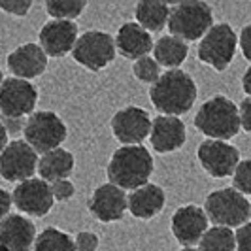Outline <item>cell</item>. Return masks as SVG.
I'll list each match as a JSON object with an SVG mask.
<instances>
[{
    "label": "cell",
    "instance_id": "d4e9b609",
    "mask_svg": "<svg viewBox=\"0 0 251 251\" xmlns=\"http://www.w3.org/2000/svg\"><path fill=\"white\" fill-rule=\"evenodd\" d=\"M236 236L232 228L210 226L199 242V251H234Z\"/></svg>",
    "mask_w": 251,
    "mask_h": 251
},
{
    "label": "cell",
    "instance_id": "5bb4252c",
    "mask_svg": "<svg viewBox=\"0 0 251 251\" xmlns=\"http://www.w3.org/2000/svg\"><path fill=\"white\" fill-rule=\"evenodd\" d=\"M87 206L97 221L115 223L128 212V195L113 183H104L93 191Z\"/></svg>",
    "mask_w": 251,
    "mask_h": 251
},
{
    "label": "cell",
    "instance_id": "4316f807",
    "mask_svg": "<svg viewBox=\"0 0 251 251\" xmlns=\"http://www.w3.org/2000/svg\"><path fill=\"white\" fill-rule=\"evenodd\" d=\"M87 8L85 0H48L46 10L57 21H74Z\"/></svg>",
    "mask_w": 251,
    "mask_h": 251
},
{
    "label": "cell",
    "instance_id": "cb8c5ba5",
    "mask_svg": "<svg viewBox=\"0 0 251 251\" xmlns=\"http://www.w3.org/2000/svg\"><path fill=\"white\" fill-rule=\"evenodd\" d=\"M136 15V23L142 28H146L148 32L155 30H163L168 25V15H170V4L166 2H150V0H142L134 8Z\"/></svg>",
    "mask_w": 251,
    "mask_h": 251
},
{
    "label": "cell",
    "instance_id": "603a6c76",
    "mask_svg": "<svg viewBox=\"0 0 251 251\" xmlns=\"http://www.w3.org/2000/svg\"><path fill=\"white\" fill-rule=\"evenodd\" d=\"M189 55V46L174 36H161L153 44V59L168 70L179 68Z\"/></svg>",
    "mask_w": 251,
    "mask_h": 251
},
{
    "label": "cell",
    "instance_id": "e0dca14e",
    "mask_svg": "<svg viewBox=\"0 0 251 251\" xmlns=\"http://www.w3.org/2000/svg\"><path fill=\"white\" fill-rule=\"evenodd\" d=\"M8 64V70L12 72L13 77H19V79H34L38 75H42L48 68V55L44 53V50L38 46V44H23L19 48L8 55L6 59Z\"/></svg>",
    "mask_w": 251,
    "mask_h": 251
},
{
    "label": "cell",
    "instance_id": "8992f818",
    "mask_svg": "<svg viewBox=\"0 0 251 251\" xmlns=\"http://www.w3.org/2000/svg\"><path fill=\"white\" fill-rule=\"evenodd\" d=\"M66 125L55 112L40 110L28 115L23 126L25 142L36 151V153H48V151L59 150L61 144L66 140Z\"/></svg>",
    "mask_w": 251,
    "mask_h": 251
},
{
    "label": "cell",
    "instance_id": "836d02e7",
    "mask_svg": "<svg viewBox=\"0 0 251 251\" xmlns=\"http://www.w3.org/2000/svg\"><path fill=\"white\" fill-rule=\"evenodd\" d=\"M238 117H240V128L246 132H251V97H246L238 106Z\"/></svg>",
    "mask_w": 251,
    "mask_h": 251
},
{
    "label": "cell",
    "instance_id": "7402d4cb",
    "mask_svg": "<svg viewBox=\"0 0 251 251\" xmlns=\"http://www.w3.org/2000/svg\"><path fill=\"white\" fill-rule=\"evenodd\" d=\"M75 159L74 155L68 150H53L44 153L40 159H38V168L36 172L40 174V179L53 183V181H59V179H68V176L74 172Z\"/></svg>",
    "mask_w": 251,
    "mask_h": 251
},
{
    "label": "cell",
    "instance_id": "2e32d148",
    "mask_svg": "<svg viewBox=\"0 0 251 251\" xmlns=\"http://www.w3.org/2000/svg\"><path fill=\"white\" fill-rule=\"evenodd\" d=\"M40 48L48 57H64L74 50L77 40V25L74 21L51 19L40 30Z\"/></svg>",
    "mask_w": 251,
    "mask_h": 251
},
{
    "label": "cell",
    "instance_id": "8fae6325",
    "mask_svg": "<svg viewBox=\"0 0 251 251\" xmlns=\"http://www.w3.org/2000/svg\"><path fill=\"white\" fill-rule=\"evenodd\" d=\"M197 159L206 174L212 177H226L234 174L240 163V151L228 142L204 140L197 150Z\"/></svg>",
    "mask_w": 251,
    "mask_h": 251
},
{
    "label": "cell",
    "instance_id": "1f68e13d",
    "mask_svg": "<svg viewBox=\"0 0 251 251\" xmlns=\"http://www.w3.org/2000/svg\"><path fill=\"white\" fill-rule=\"evenodd\" d=\"M74 246L75 251H97L99 250V236L95 232L81 230V232L75 234Z\"/></svg>",
    "mask_w": 251,
    "mask_h": 251
},
{
    "label": "cell",
    "instance_id": "ba28073f",
    "mask_svg": "<svg viewBox=\"0 0 251 251\" xmlns=\"http://www.w3.org/2000/svg\"><path fill=\"white\" fill-rule=\"evenodd\" d=\"M72 57L79 66L91 72H100L115 59V40L104 30H87L77 36Z\"/></svg>",
    "mask_w": 251,
    "mask_h": 251
},
{
    "label": "cell",
    "instance_id": "d6a6232c",
    "mask_svg": "<svg viewBox=\"0 0 251 251\" xmlns=\"http://www.w3.org/2000/svg\"><path fill=\"white\" fill-rule=\"evenodd\" d=\"M234 236H236V251H251V223L238 226Z\"/></svg>",
    "mask_w": 251,
    "mask_h": 251
},
{
    "label": "cell",
    "instance_id": "e575fe53",
    "mask_svg": "<svg viewBox=\"0 0 251 251\" xmlns=\"http://www.w3.org/2000/svg\"><path fill=\"white\" fill-rule=\"evenodd\" d=\"M238 48L242 50V55L251 63V23L250 25H246L242 30H240Z\"/></svg>",
    "mask_w": 251,
    "mask_h": 251
},
{
    "label": "cell",
    "instance_id": "60d3db41",
    "mask_svg": "<svg viewBox=\"0 0 251 251\" xmlns=\"http://www.w3.org/2000/svg\"><path fill=\"white\" fill-rule=\"evenodd\" d=\"M0 251H8V250H6V248H2V246H0Z\"/></svg>",
    "mask_w": 251,
    "mask_h": 251
},
{
    "label": "cell",
    "instance_id": "30bf717a",
    "mask_svg": "<svg viewBox=\"0 0 251 251\" xmlns=\"http://www.w3.org/2000/svg\"><path fill=\"white\" fill-rule=\"evenodd\" d=\"M38 168V153L25 140H12L0 153V176L6 181H26Z\"/></svg>",
    "mask_w": 251,
    "mask_h": 251
},
{
    "label": "cell",
    "instance_id": "ffe728a7",
    "mask_svg": "<svg viewBox=\"0 0 251 251\" xmlns=\"http://www.w3.org/2000/svg\"><path fill=\"white\" fill-rule=\"evenodd\" d=\"M115 51L130 61H138L142 57H150V53L153 51V38L151 34L142 28L138 23H123L119 26L117 34H115Z\"/></svg>",
    "mask_w": 251,
    "mask_h": 251
},
{
    "label": "cell",
    "instance_id": "74e56055",
    "mask_svg": "<svg viewBox=\"0 0 251 251\" xmlns=\"http://www.w3.org/2000/svg\"><path fill=\"white\" fill-rule=\"evenodd\" d=\"M8 130H6V126H4V123H2V119H0V153L4 151V148L8 146Z\"/></svg>",
    "mask_w": 251,
    "mask_h": 251
},
{
    "label": "cell",
    "instance_id": "3957f363",
    "mask_svg": "<svg viewBox=\"0 0 251 251\" xmlns=\"http://www.w3.org/2000/svg\"><path fill=\"white\" fill-rule=\"evenodd\" d=\"M195 126L208 140L228 142L240 132L238 106L223 95H215L199 108Z\"/></svg>",
    "mask_w": 251,
    "mask_h": 251
},
{
    "label": "cell",
    "instance_id": "484cf974",
    "mask_svg": "<svg viewBox=\"0 0 251 251\" xmlns=\"http://www.w3.org/2000/svg\"><path fill=\"white\" fill-rule=\"evenodd\" d=\"M34 251H75V246L74 240L66 232L55 226H48L40 234H36Z\"/></svg>",
    "mask_w": 251,
    "mask_h": 251
},
{
    "label": "cell",
    "instance_id": "8d00e7d4",
    "mask_svg": "<svg viewBox=\"0 0 251 251\" xmlns=\"http://www.w3.org/2000/svg\"><path fill=\"white\" fill-rule=\"evenodd\" d=\"M242 89H244V93L248 97H251V64L248 66V70L244 72V75H242Z\"/></svg>",
    "mask_w": 251,
    "mask_h": 251
},
{
    "label": "cell",
    "instance_id": "d590c367",
    "mask_svg": "<svg viewBox=\"0 0 251 251\" xmlns=\"http://www.w3.org/2000/svg\"><path fill=\"white\" fill-rule=\"evenodd\" d=\"M12 195L6 189L0 187V221L6 219L10 215V208H12Z\"/></svg>",
    "mask_w": 251,
    "mask_h": 251
},
{
    "label": "cell",
    "instance_id": "9a60e30c",
    "mask_svg": "<svg viewBox=\"0 0 251 251\" xmlns=\"http://www.w3.org/2000/svg\"><path fill=\"white\" fill-rule=\"evenodd\" d=\"M170 230L183 248H193L208 230V217L202 208L195 204H185L174 212L170 219Z\"/></svg>",
    "mask_w": 251,
    "mask_h": 251
},
{
    "label": "cell",
    "instance_id": "ac0fdd59",
    "mask_svg": "<svg viewBox=\"0 0 251 251\" xmlns=\"http://www.w3.org/2000/svg\"><path fill=\"white\" fill-rule=\"evenodd\" d=\"M187 140L185 125L179 117L172 115H157L151 119L150 142L151 148L159 153H172V151L183 148Z\"/></svg>",
    "mask_w": 251,
    "mask_h": 251
},
{
    "label": "cell",
    "instance_id": "83f0119b",
    "mask_svg": "<svg viewBox=\"0 0 251 251\" xmlns=\"http://www.w3.org/2000/svg\"><path fill=\"white\" fill-rule=\"evenodd\" d=\"M132 74L142 83H151L153 85L161 77V66L153 57H142L138 61H134Z\"/></svg>",
    "mask_w": 251,
    "mask_h": 251
},
{
    "label": "cell",
    "instance_id": "277c9868",
    "mask_svg": "<svg viewBox=\"0 0 251 251\" xmlns=\"http://www.w3.org/2000/svg\"><path fill=\"white\" fill-rule=\"evenodd\" d=\"M168 30L170 36L181 42L202 40L206 32L214 26V12L206 2H179L170 6L168 15Z\"/></svg>",
    "mask_w": 251,
    "mask_h": 251
},
{
    "label": "cell",
    "instance_id": "ab89813d",
    "mask_svg": "<svg viewBox=\"0 0 251 251\" xmlns=\"http://www.w3.org/2000/svg\"><path fill=\"white\" fill-rule=\"evenodd\" d=\"M2 81H4V74H2V70H0V85H2Z\"/></svg>",
    "mask_w": 251,
    "mask_h": 251
},
{
    "label": "cell",
    "instance_id": "5b68a950",
    "mask_svg": "<svg viewBox=\"0 0 251 251\" xmlns=\"http://www.w3.org/2000/svg\"><path fill=\"white\" fill-rule=\"evenodd\" d=\"M204 214L215 226L232 228L248 223L251 215V204L236 189H217L206 197Z\"/></svg>",
    "mask_w": 251,
    "mask_h": 251
},
{
    "label": "cell",
    "instance_id": "4dcf8cb0",
    "mask_svg": "<svg viewBox=\"0 0 251 251\" xmlns=\"http://www.w3.org/2000/svg\"><path fill=\"white\" fill-rule=\"evenodd\" d=\"M32 2L30 0H0V10L15 17H25L30 12Z\"/></svg>",
    "mask_w": 251,
    "mask_h": 251
},
{
    "label": "cell",
    "instance_id": "b9f144b4",
    "mask_svg": "<svg viewBox=\"0 0 251 251\" xmlns=\"http://www.w3.org/2000/svg\"><path fill=\"white\" fill-rule=\"evenodd\" d=\"M250 217H251V215H250Z\"/></svg>",
    "mask_w": 251,
    "mask_h": 251
},
{
    "label": "cell",
    "instance_id": "f1b7e54d",
    "mask_svg": "<svg viewBox=\"0 0 251 251\" xmlns=\"http://www.w3.org/2000/svg\"><path fill=\"white\" fill-rule=\"evenodd\" d=\"M232 189H236L244 197L251 195V159L240 161L232 174Z\"/></svg>",
    "mask_w": 251,
    "mask_h": 251
},
{
    "label": "cell",
    "instance_id": "6da1fadb",
    "mask_svg": "<svg viewBox=\"0 0 251 251\" xmlns=\"http://www.w3.org/2000/svg\"><path fill=\"white\" fill-rule=\"evenodd\" d=\"M199 89L195 79L183 72L181 68L166 70L161 77L151 85L150 100L161 115L179 117L191 110L197 102Z\"/></svg>",
    "mask_w": 251,
    "mask_h": 251
},
{
    "label": "cell",
    "instance_id": "d6986e66",
    "mask_svg": "<svg viewBox=\"0 0 251 251\" xmlns=\"http://www.w3.org/2000/svg\"><path fill=\"white\" fill-rule=\"evenodd\" d=\"M36 240L34 223L21 214H10L0 221V246L8 251H30Z\"/></svg>",
    "mask_w": 251,
    "mask_h": 251
},
{
    "label": "cell",
    "instance_id": "44dd1931",
    "mask_svg": "<svg viewBox=\"0 0 251 251\" xmlns=\"http://www.w3.org/2000/svg\"><path fill=\"white\" fill-rule=\"evenodd\" d=\"M166 204L164 189L155 183H146L128 195V212L136 219H151Z\"/></svg>",
    "mask_w": 251,
    "mask_h": 251
},
{
    "label": "cell",
    "instance_id": "7a4b0ae2",
    "mask_svg": "<svg viewBox=\"0 0 251 251\" xmlns=\"http://www.w3.org/2000/svg\"><path fill=\"white\" fill-rule=\"evenodd\" d=\"M153 157L144 146H121L113 151L106 168L108 181L123 191H134L150 181Z\"/></svg>",
    "mask_w": 251,
    "mask_h": 251
},
{
    "label": "cell",
    "instance_id": "9c48e42d",
    "mask_svg": "<svg viewBox=\"0 0 251 251\" xmlns=\"http://www.w3.org/2000/svg\"><path fill=\"white\" fill-rule=\"evenodd\" d=\"M38 102L36 87L19 77H6L0 85V113L4 119H23L34 113Z\"/></svg>",
    "mask_w": 251,
    "mask_h": 251
},
{
    "label": "cell",
    "instance_id": "7c38bea8",
    "mask_svg": "<svg viewBox=\"0 0 251 251\" xmlns=\"http://www.w3.org/2000/svg\"><path fill=\"white\" fill-rule=\"evenodd\" d=\"M12 202L19 212L32 217H44L53 208V195L51 185L40 177H30L26 181L17 183L12 193Z\"/></svg>",
    "mask_w": 251,
    "mask_h": 251
},
{
    "label": "cell",
    "instance_id": "f35d334b",
    "mask_svg": "<svg viewBox=\"0 0 251 251\" xmlns=\"http://www.w3.org/2000/svg\"><path fill=\"white\" fill-rule=\"evenodd\" d=\"M179 251H199V250H195V248H183V250H179Z\"/></svg>",
    "mask_w": 251,
    "mask_h": 251
},
{
    "label": "cell",
    "instance_id": "f546056e",
    "mask_svg": "<svg viewBox=\"0 0 251 251\" xmlns=\"http://www.w3.org/2000/svg\"><path fill=\"white\" fill-rule=\"evenodd\" d=\"M50 185H51V195H53V201L55 202H66L75 195V187L70 179H59V181H53Z\"/></svg>",
    "mask_w": 251,
    "mask_h": 251
},
{
    "label": "cell",
    "instance_id": "52a82bcc",
    "mask_svg": "<svg viewBox=\"0 0 251 251\" xmlns=\"http://www.w3.org/2000/svg\"><path fill=\"white\" fill-rule=\"evenodd\" d=\"M238 48V36L228 23L214 25L201 40L197 55L204 64L212 66L217 72H223L232 63Z\"/></svg>",
    "mask_w": 251,
    "mask_h": 251
},
{
    "label": "cell",
    "instance_id": "4fadbf2b",
    "mask_svg": "<svg viewBox=\"0 0 251 251\" xmlns=\"http://www.w3.org/2000/svg\"><path fill=\"white\" fill-rule=\"evenodd\" d=\"M151 117L144 108L126 106L112 117V132L117 142L123 146H142L150 138Z\"/></svg>",
    "mask_w": 251,
    "mask_h": 251
}]
</instances>
